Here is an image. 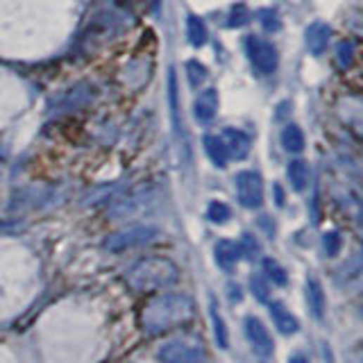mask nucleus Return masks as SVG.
<instances>
[{
    "instance_id": "f257e3e1",
    "label": "nucleus",
    "mask_w": 363,
    "mask_h": 363,
    "mask_svg": "<svg viewBox=\"0 0 363 363\" xmlns=\"http://www.w3.org/2000/svg\"><path fill=\"white\" fill-rule=\"evenodd\" d=\"M191 314H193V305H191L189 298L164 295V298L155 300L153 305L144 311V327H146V331H150V334H157V331L170 329V327L179 325V322L189 320Z\"/></svg>"
},
{
    "instance_id": "f03ea898",
    "label": "nucleus",
    "mask_w": 363,
    "mask_h": 363,
    "mask_svg": "<svg viewBox=\"0 0 363 363\" xmlns=\"http://www.w3.org/2000/svg\"><path fill=\"white\" fill-rule=\"evenodd\" d=\"M179 272L175 264H170L168 259L161 257H148L141 259L127 272V281L139 291H150V288H161L177 281Z\"/></svg>"
},
{
    "instance_id": "7ed1b4c3",
    "label": "nucleus",
    "mask_w": 363,
    "mask_h": 363,
    "mask_svg": "<svg viewBox=\"0 0 363 363\" xmlns=\"http://www.w3.org/2000/svg\"><path fill=\"white\" fill-rule=\"evenodd\" d=\"M159 234L157 227H129L123 231H116V234L107 236L105 238V248L109 252H125V250H132L139 246H146L150 241H155Z\"/></svg>"
},
{
    "instance_id": "20e7f679",
    "label": "nucleus",
    "mask_w": 363,
    "mask_h": 363,
    "mask_svg": "<svg viewBox=\"0 0 363 363\" xmlns=\"http://www.w3.org/2000/svg\"><path fill=\"white\" fill-rule=\"evenodd\" d=\"M246 50H248V57H250V62L252 66H255L257 70H261V73H275L277 70V64H279V55H277V50L272 44L264 42V39H259V37H248L246 39Z\"/></svg>"
},
{
    "instance_id": "39448f33",
    "label": "nucleus",
    "mask_w": 363,
    "mask_h": 363,
    "mask_svg": "<svg viewBox=\"0 0 363 363\" xmlns=\"http://www.w3.org/2000/svg\"><path fill=\"white\" fill-rule=\"evenodd\" d=\"M236 193L238 203L248 209H259L264 205V182L255 170H243L236 175Z\"/></svg>"
},
{
    "instance_id": "423d86ee",
    "label": "nucleus",
    "mask_w": 363,
    "mask_h": 363,
    "mask_svg": "<svg viewBox=\"0 0 363 363\" xmlns=\"http://www.w3.org/2000/svg\"><path fill=\"white\" fill-rule=\"evenodd\" d=\"M246 336L259 357H270L272 352H275V340H272L270 331L257 316L246 318Z\"/></svg>"
},
{
    "instance_id": "0eeeda50",
    "label": "nucleus",
    "mask_w": 363,
    "mask_h": 363,
    "mask_svg": "<svg viewBox=\"0 0 363 363\" xmlns=\"http://www.w3.org/2000/svg\"><path fill=\"white\" fill-rule=\"evenodd\" d=\"M220 141H223L225 153H227L229 159H246L250 155L252 141H250V136L246 132H241V129H234V127L223 129V134H220Z\"/></svg>"
},
{
    "instance_id": "6e6552de",
    "label": "nucleus",
    "mask_w": 363,
    "mask_h": 363,
    "mask_svg": "<svg viewBox=\"0 0 363 363\" xmlns=\"http://www.w3.org/2000/svg\"><path fill=\"white\" fill-rule=\"evenodd\" d=\"M198 357H200V350L182 340L168 343V345L159 350V359L164 363H193Z\"/></svg>"
},
{
    "instance_id": "1a4fd4ad",
    "label": "nucleus",
    "mask_w": 363,
    "mask_h": 363,
    "mask_svg": "<svg viewBox=\"0 0 363 363\" xmlns=\"http://www.w3.org/2000/svg\"><path fill=\"white\" fill-rule=\"evenodd\" d=\"M214 257L220 268L231 270L236 266V261L243 257V243H236V241H227V238L218 241L214 248Z\"/></svg>"
},
{
    "instance_id": "9d476101",
    "label": "nucleus",
    "mask_w": 363,
    "mask_h": 363,
    "mask_svg": "<svg viewBox=\"0 0 363 363\" xmlns=\"http://www.w3.org/2000/svg\"><path fill=\"white\" fill-rule=\"evenodd\" d=\"M218 112V91L216 89H207L198 96L196 105H193V114L198 123H211Z\"/></svg>"
},
{
    "instance_id": "9b49d317",
    "label": "nucleus",
    "mask_w": 363,
    "mask_h": 363,
    "mask_svg": "<svg viewBox=\"0 0 363 363\" xmlns=\"http://www.w3.org/2000/svg\"><path fill=\"white\" fill-rule=\"evenodd\" d=\"M270 316H272V320H275V327L281 331V334L291 336V334H295V331L300 329L298 318L291 314V311L284 305H281L279 300H272L270 302Z\"/></svg>"
},
{
    "instance_id": "f8f14e48",
    "label": "nucleus",
    "mask_w": 363,
    "mask_h": 363,
    "mask_svg": "<svg viewBox=\"0 0 363 363\" xmlns=\"http://www.w3.org/2000/svg\"><path fill=\"white\" fill-rule=\"evenodd\" d=\"M329 37H331V30L327 23H314L309 25L307 30V48L311 55H322L327 50V44H329Z\"/></svg>"
},
{
    "instance_id": "ddd939ff",
    "label": "nucleus",
    "mask_w": 363,
    "mask_h": 363,
    "mask_svg": "<svg viewBox=\"0 0 363 363\" xmlns=\"http://www.w3.org/2000/svg\"><path fill=\"white\" fill-rule=\"evenodd\" d=\"M307 302H309L311 314L318 320H322V316H325V291H322L320 281L316 277L307 279Z\"/></svg>"
},
{
    "instance_id": "4468645a",
    "label": "nucleus",
    "mask_w": 363,
    "mask_h": 363,
    "mask_svg": "<svg viewBox=\"0 0 363 363\" xmlns=\"http://www.w3.org/2000/svg\"><path fill=\"white\" fill-rule=\"evenodd\" d=\"M186 37H189L191 46H196V48H200V46L207 44L209 32H207V25H205L203 18L196 16V14H191V16L186 18Z\"/></svg>"
},
{
    "instance_id": "2eb2a0df",
    "label": "nucleus",
    "mask_w": 363,
    "mask_h": 363,
    "mask_svg": "<svg viewBox=\"0 0 363 363\" xmlns=\"http://www.w3.org/2000/svg\"><path fill=\"white\" fill-rule=\"evenodd\" d=\"M205 150H207L209 159L214 161V164H216L218 168H225V166H227L229 157H227V153H225V146H223V141H220V136H216V134H207V136H205Z\"/></svg>"
},
{
    "instance_id": "dca6fc26",
    "label": "nucleus",
    "mask_w": 363,
    "mask_h": 363,
    "mask_svg": "<svg viewBox=\"0 0 363 363\" xmlns=\"http://www.w3.org/2000/svg\"><path fill=\"white\" fill-rule=\"evenodd\" d=\"M281 146L293 155L302 153L305 150V134H302V129L298 125H286L284 132H281Z\"/></svg>"
},
{
    "instance_id": "f3484780",
    "label": "nucleus",
    "mask_w": 363,
    "mask_h": 363,
    "mask_svg": "<svg viewBox=\"0 0 363 363\" xmlns=\"http://www.w3.org/2000/svg\"><path fill=\"white\" fill-rule=\"evenodd\" d=\"M288 179L295 191H305L309 184V166L302 159H295L288 164Z\"/></svg>"
},
{
    "instance_id": "a211bd4d",
    "label": "nucleus",
    "mask_w": 363,
    "mask_h": 363,
    "mask_svg": "<svg viewBox=\"0 0 363 363\" xmlns=\"http://www.w3.org/2000/svg\"><path fill=\"white\" fill-rule=\"evenodd\" d=\"M211 322H214V334H216V343L218 348H227L229 345V331H227V325L223 316H220V311L216 309V305H211Z\"/></svg>"
},
{
    "instance_id": "6ab92c4d",
    "label": "nucleus",
    "mask_w": 363,
    "mask_h": 363,
    "mask_svg": "<svg viewBox=\"0 0 363 363\" xmlns=\"http://www.w3.org/2000/svg\"><path fill=\"white\" fill-rule=\"evenodd\" d=\"M264 270H266V275L272 279V284H277V286L288 284V272L281 268L275 259H264Z\"/></svg>"
},
{
    "instance_id": "aec40b11",
    "label": "nucleus",
    "mask_w": 363,
    "mask_h": 363,
    "mask_svg": "<svg viewBox=\"0 0 363 363\" xmlns=\"http://www.w3.org/2000/svg\"><path fill=\"white\" fill-rule=\"evenodd\" d=\"M207 218L211 220V223L223 225L231 218V209L225 203H218V200H214V203H211L209 209H207Z\"/></svg>"
},
{
    "instance_id": "412c9836",
    "label": "nucleus",
    "mask_w": 363,
    "mask_h": 363,
    "mask_svg": "<svg viewBox=\"0 0 363 363\" xmlns=\"http://www.w3.org/2000/svg\"><path fill=\"white\" fill-rule=\"evenodd\" d=\"M250 9L243 5V3H238V5H234L231 7V12H229V16H227V25L229 27H241V25H246L248 21H250Z\"/></svg>"
},
{
    "instance_id": "4be33fe9",
    "label": "nucleus",
    "mask_w": 363,
    "mask_h": 363,
    "mask_svg": "<svg viewBox=\"0 0 363 363\" xmlns=\"http://www.w3.org/2000/svg\"><path fill=\"white\" fill-rule=\"evenodd\" d=\"M186 73H189V82L191 87H198L203 79L207 77V68L200 64V62H189L186 64Z\"/></svg>"
},
{
    "instance_id": "5701e85b",
    "label": "nucleus",
    "mask_w": 363,
    "mask_h": 363,
    "mask_svg": "<svg viewBox=\"0 0 363 363\" xmlns=\"http://www.w3.org/2000/svg\"><path fill=\"white\" fill-rule=\"evenodd\" d=\"M336 55H338V64L343 68H348L352 64V59H355V46H352V42H340L336 48Z\"/></svg>"
},
{
    "instance_id": "b1692460",
    "label": "nucleus",
    "mask_w": 363,
    "mask_h": 363,
    "mask_svg": "<svg viewBox=\"0 0 363 363\" xmlns=\"http://www.w3.org/2000/svg\"><path fill=\"white\" fill-rule=\"evenodd\" d=\"M322 243H325V252L329 257H336L338 255V250L343 246V241H340V234L338 231H327L325 238H322Z\"/></svg>"
},
{
    "instance_id": "393cba45",
    "label": "nucleus",
    "mask_w": 363,
    "mask_h": 363,
    "mask_svg": "<svg viewBox=\"0 0 363 363\" xmlns=\"http://www.w3.org/2000/svg\"><path fill=\"white\" fill-rule=\"evenodd\" d=\"M250 288H252V293H255V298L259 302H270L268 300V284L261 277H252L250 279Z\"/></svg>"
},
{
    "instance_id": "a878e982",
    "label": "nucleus",
    "mask_w": 363,
    "mask_h": 363,
    "mask_svg": "<svg viewBox=\"0 0 363 363\" xmlns=\"http://www.w3.org/2000/svg\"><path fill=\"white\" fill-rule=\"evenodd\" d=\"M261 21H264V27L268 30V32H277L279 30V18L275 12H261Z\"/></svg>"
},
{
    "instance_id": "bb28decb",
    "label": "nucleus",
    "mask_w": 363,
    "mask_h": 363,
    "mask_svg": "<svg viewBox=\"0 0 363 363\" xmlns=\"http://www.w3.org/2000/svg\"><path fill=\"white\" fill-rule=\"evenodd\" d=\"M229 295L234 298V300H241V288L231 284V286H229Z\"/></svg>"
},
{
    "instance_id": "cd10ccee",
    "label": "nucleus",
    "mask_w": 363,
    "mask_h": 363,
    "mask_svg": "<svg viewBox=\"0 0 363 363\" xmlns=\"http://www.w3.org/2000/svg\"><path fill=\"white\" fill-rule=\"evenodd\" d=\"M288 363H309L307 361V357L305 355H295V357H291V361Z\"/></svg>"
}]
</instances>
